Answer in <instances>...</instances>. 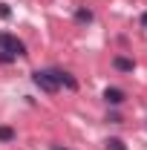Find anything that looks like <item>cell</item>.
<instances>
[{
  "instance_id": "1",
  "label": "cell",
  "mask_w": 147,
  "mask_h": 150,
  "mask_svg": "<svg viewBox=\"0 0 147 150\" xmlns=\"http://www.w3.org/2000/svg\"><path fill=\"white\" fill-rule=\"evenodd\" d=\"M26 43L12 32H0V64H12L18 58H26Z\"/></svg>"
},
{
  "instance_id": "2",
  "label": "cell",
  "mask_w": 147,
  "mask_h": 150,
  "mask_svg": "<svg viewBox=\"0 0 147 150\" xmlns=\"http://www.w3.org/2000/svg\"><path fill=\"white\" fill-rule=\"evenodd\" d=\"M32 81H35V87L40 90V93H46V95H55L61 87H58V81L52 78V72L49 69H35L32 72Z\"/></svg>"
},
{
  "instance_id": "3",
  "label": "cell",
  "mask_w": 147,
  "mask_h": 150,
  "mask_svg": "<svg viewBox=\"0 0 147 150\" xmlns=\"http://www.w3.org/2000/svg\"><path fill=\"white\" fill-rule=\"evenodd\" d=\"M49 72H52V78L58 81L61 90H69V93L78 90V78H75L72 72H66V69H61V67H49Z\"/></svg>"
},
{
  "instance_id": "4",
  "label": "cell",
  "mask_w": 147,
  "mask_h": 150,
  "mask_svg": "<svg viewBox=\"0 0 147 150\" xmlns=\"http://www.w3.org/2000/svg\"><path fill=\"white\" fill-rule=\"evenodd\" d=\"M101 98H104V104H110V107H121V104L127 101V93L118 90V87H107V90L101 93Z\"/></svg>"
},
{
  "instance_id": "5",
  "label": "cell",
  "mask_w": 147,
  "mask_h": 150,
  "mask_svg": "<svg viewBox=\"0 0 147 150\" xmlns=\"http://www.w3.org/2000/svg\"><path fill=\"white\" fill-rule=\"evenodd\" d=\"M112 69L121 75H133L136 72V61L130 55H112Z\"/></svg>"
},
{
  "instance_id": "6",
  "label": "cell",
  "mask_w": 147,
  "mask_h": 150,
  "mask_svg": "<svg viewBox=\"0 0 147 150\" xmlns=\"http://www.w3.org/2000/svg\"><path fill=\"white\" fill-rule=\"evenodd\" d=\"M18 139V130L12 124H0V144H15Z\"/></svg>"
},
{
  "instance_id": "7",
  "label": "cell",
  "mask_w": 147,
  "mask_h": 150,
  "mask_svg": "<svg viewBox=\"0 0 147 150\" xmlns=\"http://www.w3.org/2000/svg\"><path fill=\"white\" fill-rule=\"evenodd\" d=\"M92 20H95V15H92V9H87V6H78V9H75V23L87 26V23H92Z\"/></svg>"
},
{
  "instance_id": "8",
  "label": "cell",
  "mask_w": 147,
  "mask_h": 150,
  "mask_svg": "<svg viewBox=\"0 0 147 150\" xmlns=\"http://www.w3.org/2000/svg\"><path fill=\"white\" fill-rule=\"evenodd\" d=\"M104 150H127V144H124L121 139H115V136H112V139L104 142Z\"/></svg>"
},
{
  "instance_id": "9",
  "label": "cell",
  "mask_w": 147,
  "mask_h": 150,
  "mask_svg": "<svg viewBox=\"0 0 147 150\" xmlns=\"http://www.w3.org/2000/svg\"><path fill=\"white\" fill-rule=\"evenodd\" d=\"M107 121H110V124H121V115H118V112H107Z\"/></svg>"
},
{
  "instance_id": "10",
  "label": "cell",
  "mask_w": 147,
  "mask_h": 150,
  "mask_svg": "<svg viewBox=\"0 0 147 150\" xmlns=\"http://www.w3.org/2000/svg\"><path fill=\"white\" fill-rule=\"evenodd\" d=\"M12 15V9H9V3H0V18H9Z\"/></svg>"
},
{
  "instance_id": "11",
  "label": "cell",
  "mask_w": 147,
  "mask_h": 150,
  "mask_svg": "<svg viewBox=\"0 0 147 150\" xmlns=\"http://www.w3.org/2000/svg\"><path fill=\"white\" fill-rule=\"evenodd\" d=\"M49 150H69V147H64V144H49Z\"/></svg>"
},
{
  "instance_id": "12",
  "label": "cell",
  "mask_w": 147,
  "mask_h": 150,
  "mask_svg": "<svg viewBox=\"0 0 147 150\" xmlns=\"http://www.w3.org/2000/svg\"><path fill=\"white\" fill-rule=\"evenodd\" d=\"M141 29H144V32H147V12H144V15H141Z\"/></svg>"
}]
</instances>
